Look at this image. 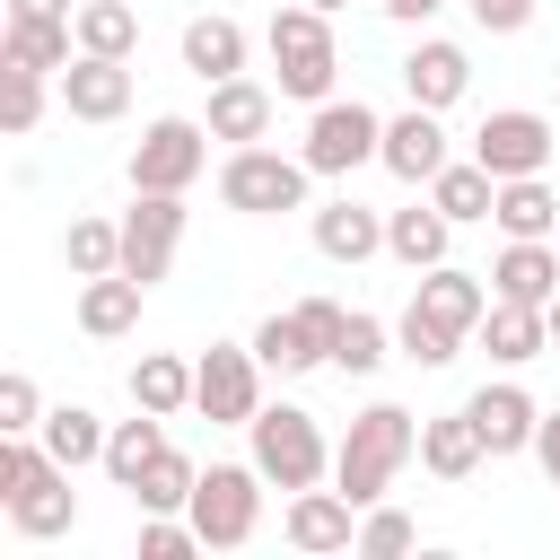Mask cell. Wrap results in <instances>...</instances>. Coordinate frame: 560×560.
I'll return each mask as SVG.
<instances>
[{
  "mask_svg": "<svg viewBox=\"0 0 560 560\" xmlns=\"http://www.w3.org/2000/svg\"><path fill=\"white\" fill-rule=\"evenodd\" d=\"M411 455H420V420H411L402 402H368V411L350 420V438L332 446V490L359 499V508H376Z\"/></svg>",
  "mask_w": 560,
  "mask_h": 560,
  "instance_id": "1",
  "label": "cell"
},
{
  "mask_svg": "<svg viewBox=\"0 0 560 560\" xmlns=\"http://www.w3.org/2000/svg\"><path fill=\"white\" fill-rule=\"evenodd\" d=\"M262 44H271V70H280V96H298V105H324V96H332L341 52H332V18H324V9H306V0L271 9Z\"/></svg>",
  "mask_w": 560,
  "mask_h": 560,
  "instance_id": "2",
  "label": "cell"
},
{
  "mask_svg": "<svg viewBox=\"0 0 560 560\" xmlns=\"http://www.w3.org/2000/svg\"><path fill=\"white\" fill-rule=\"evenodd\" d=\"M245 438H254V472H262L271 490H315V481L332 472V446H324L315 411H298V402H262V411L245 420Z\"/></svg>",
  "mask_w": 560,
  "mask_h": 560,
  "instance_id": "3",
  "label": "cell"
},
{
  "mask_svg": "<svg viewBox=\"0 0 560 560\" xmlns=\"http://www.w3.org/2000/svg\"><path fill=\"white\" fill-rule=\"evenodd\" d=\"M306 158H280V149H228V166H219V201L228 210H245V219H280V210H306Z\"/></svg>",
  "mask_w": 560,
  "mask_h": 560,
  "instance_id": "4",
  "label": "cell"
},
{
  "mask_svg": "<svg viewBox=\"0 0 560 560\" xmlns=\"http://www.w3.org/2000/svg\"><path fill=\"white\" fill-rule=\"evenodd\" d=\"M184 516L201 525V551H245L254 525H262V472L254 464H210Z\"/></svg>",
  "mask_w": 560,
  "mask_h": 560,
  "instance_id": "5",
  "label": "cell"
},
{
  "mask_svg": "<svg viewBox=\"0 0 560 560\" xmlns=\"http://www.w3.org/2000/svg\"><path fill=\"white\" fill-rule=\"evenodd\" d=\"M201 166H210V122L158 114V122L140 131V149H131V192H192Z\"/></svg>",
  "mask_w": 560,
  "mask_h": 560,
  "instance_id": "6",
  "label": "cell"
},
{
  "mask_svg": "<svg viewBox=\"0 0 560 560\" xmlns=\"http://www.w3.org/2000/svg\"><path fill=\"white\" fill-rule=\"evenodd\" d=\"M192 411L219 420V429H245L262 411V359H254V341H210L192 359Z\"/></svg>",
  "mask_w": 560,
  "mask_h": 560,
  "instance_id": "7",
  "label": "cell"
},
{
  "mask_svg": "<svg viewBox=\"0 0 560 560\" xmlns=\"http://www.w3.org/2000/svg\"><path fill=\"white\" fill-rule=\"evenodd\" d=\"M376 149H385V122H376L359 96H350V105H341V96H324V105H315V122H306V149H298V158H306L315 175H350V166H368Z\"/></svg>",
  "mask_w": 560,
  "mask_h": 560,
  "instance_id": "8",
  "label": "cell"
},
{
  "mask_svg": "<svg viewBox=\"0 0 560 560\" xmlns=\"http://www.w3.org/2000/svg\"><path fill=\"white\" fill-rule=\"evenodd\" d=\"M551 149H560V131H551L542 114H525V105H499V114H481V131H472V158H481L499 184H508V175H542Z\"/></svg>",
  "mask_w": 560,
  "mask_h": 560,
  "instance_id": "9",
  "label": "cell"
},
{
  "mask_svg": "<svg viewBox=\"0 0 560 560\" xmlns=\"http://www.w3.org/2000/svg\"><path fill=\"white\" fill-rule=\"evenodd\" d=\"M175 245H184V192H140L122 210V271L140 289H158L166 262H175Z\"/></svg>",
  "mask_w": 560,
  "mask_h": 560,
  "instance_id": "10",
  "label": "cell"
},
{
  "mask_svg": "<svg viewBox=\"0 0 560 560\" xmlns=\"http://www.w3.org/2000/svg\"><path fill=\"white\" fill-rule=\"evenodd\" d=\"M280 534H289V551H306V560L359 551V499H341V490H289Z\"/></svg>",
  "mask_w": 560,
  "mask_h": 560,
  "instance_id": "11",
  "label": "cell"
},
{
  "mask_svg": "<svg viewBox=\"0 0 560 560\" xmlns=\"http://www.w3.org/2000/svg\"><path fill=\"white\" fill-rule=\"evenodd\" d=\"M402 88H411V105L446 114V105L472 88V52H464V44H446V35H420V44L402 52Z\"/></svg>",
  "mask_w": 560,
  "mask_h": 560,
  "instance_id": "12",
  "label": "cell"
},
{
  "mask_svg": "<svg viewBox=\"0 0 560 560\" xmlns=\"http://www.w3.org/2000/svg\"><path fill=\"white\" fill-rule=\"evenodd\" d=\"M61 105H70V122H122L131 70H122L114 52H79V61L61 70Z\"/></svg>",
  "mask_w": 560,
  "mask_h": 560,
  "instance_id": "13",
  "label": "cell"
},
{
  "mask_svg": "<svg viewBox=\"0 0 560 560\" xmlns=\"http://www.w3.org/2000/svg\"><path fill=\"white\" fill-rule=\"evenodd\" d=\"M490 298L551 306V298H560V254H551V236H508V254L490 262Z\"/></svg>",
  "mask_w": 560,
  "mask_h": 560,
  "instance_id": "14",
  "label": "cell"
},
{
  "mask_svg": "<svg viewBox=\"0 0 560 560\" xmlns=\"http://www.w3.org/2000/svg\"><path fill=\"white\" fill-rule=\"evenodd\" d=\"M411 306H420V315H438L446 332H464V341H472V332H481V315H490V289H481L472 271H455V262H429V271L411 280Z\"/></svg>",
  "mask_w": 560,
  "mask_h": 560,
  "instance_id": "15",
  "label": "cell"
},
{
  "mask_svg": "<svg viewBox=\"0 0 560 560\" xmlns=\"http://www.w3.org/2000/svg\"><path fill=\"white\" fill-rule=\"evenodd\" d=\"M464 411H472V429H481V446H490V455H525V446H534V429H542V402H534L525 385H481Z\"/></svg>",
  "mask_w": 560,
  "mask_h": 560,
  "instance_id": "16",
  "label": "cell"
},
{
  "mask_svg": "<svg viewBox=\"0 0 560 560\" xmlns=\"http://www.w3.org/2000/svg\"><path fill=\"white\" fill-rule=\"evenodd\" d=\"M376 166H385V175H402V184H429V175L446 166V131H438V114H429V105L394 114V122H385V149H376Z\"/></svg>",
  "mask_w": 560,
  "mask_h": 560,
  "instance_id": "17",
  "label": "cell"
},
{
  "mask_svg": "<svg viewBox=\"0 0 560 560\" xmlns=\"http://www.w3.org/2000/svg\"><path fill=\"white\" fill-rule=\"evenodd\" d=\"M201 122H210V140H228V149H254V140L271 131V88L236 70V79H219V88H210V114H201Z\"/></svg>",
  "mask_w": 560,
  "mask_h": 560,
  "instance_id": "18",
  "label": "cell"
},
{
  "mask_svg": "<svg viewBox=\"0 0 560 560\" xmlns=\"http://www.w3.org/2000/svg\"><path fill=\"white\" fill-rule=\"evenodd\" d=\"M315 254H324V262H368V254H385V219L341 192V201L315 210Z\"/></svg>",
  "mask_w": 560,
  "mask_h": 560,
  "instance_id": "19",
  "label": "cell"
},
{
  "mask_svg": "<svg viewBox=\"0 0 560 560\" xmlns=\"http://www.w3.org/2000/svg\"><path fill=\"white\" fill-rule=\"evenodd\" d=\"M481 350H490L499 368H525V359L551 350V315H542V306H516V298H490V315H481Z\"/></svg>",
  "mask_w": 560,
  "mask_h": 560,
  "instance_id": "20",
  "label": "cell"
},
{
  "mask_svg": "<svg viewBox=\"0 0 560 560\" xmlns=\"http://www.w3.org/2000/svg\"><path fill=\"white\" fill-rule=\"evenodd\" d=\"M446 236H455V219H446L438 201L385 210V254H394L402 271H429V262H446Z\"/></svg>",
  "mask_w": 560,
  "mask_h": 560,
  "instance_id": "21",
  "label": "cell"
},
{
  "mask_svg": "<svg viewBox=\"0 0 560 560\" xmlns=\"http://www.w3.org/2000/svg\"><path fill=\"white\" fill-rule=\"evenodd\" d=\"M140 280L131 271H96L88 289H79V332H96V341H122L131 324H140Z\"/></svg>",
  "mask_w": 560,
  "mask_h": 560,
  "instance_id": "22",
  "label": "cell"
},
{
  "mask_svg": "<svg viewBox=\"0 0 560 560\" xmlns=\"http://www.w3.org/2000/svg\"><path fill=\"white\" fill-rule=\"evenodd\" d=\"M481 429H472V411H446V420H420V464L438 472V481H472L481 472Z\"/></svg>",
  "mask_w": 560,
  "mask_h": 560,
  "instance_id": "23",
  "label": "cell"
},
{
  "mask_svg": "<svg viewBox=\"0 0 560 560\" xmlns=\"http://www.w3.org/2000/svg\"><path fill=\"white\" fill-rule=\"evenodd\" d=\"M0 61H26V70H70V61H79V26H70V18H9Z\"/></svg>",
  "mask_w": 560,
  "mask_h": 560,
  "instance_id": "24",
  "label": "cell"
},
{
  "mask_svg": "<svg viewBox=\"0 0 560 560\" xmlns=\"http://www.w3.org/2000/svg\"><path fill=\"white\" fill-rule=\"evenodd\" d=\"M184 70H192L201 88L236 79V70H245V26H236V18H192V26H184Z\"/></svg>",
  "mask_w": 560,
  "mask_h": 560,
  "instance_id": "25",
  "label": "cell"
},
{
  "mask_svg": "<svg viewBox=\"0 0 560 560\" xmlns=\"http://www.w3.org/2000/svg\"><path fill=\"white\" fill-rule=\"evenodd\" d=\"M429 201L464 228V219H490V201H499V175L481 166V158H446L438 175H429Z\"/></svg>",
  "mask_w": 560,
  "mask_h": 560,
  "instance_id": "26",
  "label": "cell"
},
{
  "mask_svg": "<svg viewBox=\"0 0 560 560\" xmlns=\"http://www.w3.org/2000/svg\"><path fill=\"white\" fill-rule=\"evenodd\" d=\"M490 219H499L508 236H551V228H560V192H551L542 175H508L499 201H490Z\"/></svg>",
  "mask_w": 560,
  "mask_h": 560,
  "instance_id": "27",
  "label": "cell"
},
{
  "mask_svg": "<svg viewBox=\"0 0 560 560\" xmlns=\"http://www.w3.org/2000/svg\"><path fill=\"white\" fill-rule=\"evenodd\" d=\"M131 402L175 420V411L192 402V359H175V350H140V359H131Z\"/></svg>",
  "mask_w": 560,
  "mask_h": 560,
  "instance_id": "28",
  "label": "cell"
},
{
  "mask_svg": "<svg viewBox=\"0 0 560 560\" xmlns=\"http://www.w3.org/2000/svg\"><path fill=\"white\" fill-rule=\"evenodd\" d=\"M35 438L52 446V464H70V472H79V464H105V438H114V429H105L88 402H61V411H44V429H35Z\"/></svg>",
  "mask_w": 560,
  "mask_h": 560,
  "instance_id": "29",
  "label": "cell"
},
{
  "mask_svg": "<svg viewBox=\"0 0 560 560\" xmlns=\"http://www.w3.org/2000/svg\"><path fill=\"white\" fill-rule=\"evenodd\" d=\"M166 455V411H140V420H114V438H105V472L131 490L149 464Z\"/></svg>",
  "mask_w": 560,
  "mask_h": 560,
  "instance_id": "30",
  "label": "cell"
},
{
  "mask_svg": "<svg viewBox=\"0 0 560 560\" xmlns=\"http://www.w3.org/2000/svg\"><path fill=\"white\" fill-rule=\"evenodd\" d=\"M254 359H262L271 376H306V368H324V350L306 341L298 306H289V315H262V324H254Z\"/></svg>",
  "mask_w": 560,
  "mask_h": 560,
  "instance_id": "31",
  "label": "cell"
},
{
  "mask_svg": "<svg viewBox=\"0 0 560 560\" xmlns=\"http://www.w3.org/2000/svg\"><path fill=\"white\" fill-rule=\"evenodd\" d=\"M192 490H201V464H192V455H175V446H166V455L131 481L140 516H175V508H192Z\"/></svg>",
  "mask_w": 560,
  "mask_h": 560,
  "instance_id": "32",
  "label": "cell"
},
{
  "mask_svg": "<svg viewBox=\"0 0 560 560\" xmlns=\"http://www.w3.org/2000/svg\"><path fill=\"white\" fill-rule=\"evenodd\" d=\"M61 262H70L79 280H96V271H122V219H70V236H61Z\"/></svg>",
  "mask_w": 560,
  "mask_h": 560,
  "instance_id": "33",
  "label": "cell"
},
{
  "mask_svg": "<svg viewBox=\"0 0 560 560\" xmlns=\"http://www.w3.org/2000/svg\"><path fill=\"white\" fill-rule=\"evenodd\" d=\"M79 52H114V61H131V44H140V18L122 9V0H79Z\"/></svg>",
  "mask_w": 560,
  "mask_h": 560,
  "instance_id": "34",
  "label": "cell"
},
{
  "mask_svg": "<svg viewBox=\"0 0 560 560\" xmlns=\"http://www.w3.org/2000/svg\"><path fill=\"white\" fill-rule=\"evenodd\" d=\"M35 122H44V70L0 61V131H9V140H26Z\"/></svg>",
  "mask_w": 560,
  "mask_h": 560,
  "instance_id": "35",
  "label": "cell"
},
{
  "mask_svg": "<svg viewBox=\"0 0 560 560\" xmlns=\"http://www.w3.org/2000/svg\"><path fill=\"white\" fill-rule=\"evenodd\" d=\"M394 350H402L411 368H446V359L464 350V332H446L438 315H420V306H402V324H394Z\"/></svg>",
  "mask_w": 560,
  "mask_h": 560,
  "instance_id": "36",
  "label": "cell"
},
{
  "mask_svg": "<svg viewBox=\"0 0 560 560\" xmlns=\"http://www.w3.org/2000/svg\"><path fill=\"white\" fill-rule=\"evenodd\" d=\"M385 359H394V332H385L376 315H350V324H341V350H332V368H341V376H376Z\"/></svg>",
  "mask_w": 560,
  "mask_h": 560,
  "instance_id": "37",
  "label": "cell"
},
{
  "mask_svg": "<svg viewBox=\"0 0 560 560\" xmlns=\"http://www.w3.org/2000/svg\"><path fill=\"white\" fill-rule=\"evenodd\" d=\"M411 542H420V525H411L402 508H385V499L359 508V560H402Z\"/></svg>",
  "mask_w": 560,
  "mask_h": 560,
  "instance_id": "38",
  "label": "cell"
},
{
  "mask_svg": "<svg viewBox=\"0 0 560 560\" xmlns=\"http://www.w3.org/2000/svg\"><path fill=\"white\" fill-rule=\"evenodd\" d=\"M26 429H44V394L26 368H9L0 376V438H26Z\"/></svg>",
  "mask_w": 560,
  "mask_h": 560,
  "instance_id": "39",
  "label": "cell"
},
{
  "mask_svg": "<svg viewBox=\"0 0 560 560\" xmlns=\"http://www.w3.org/2000/svg\"><path fill=\"white\" fill-rule=\"evenodd\" d=\"M184 551H201V525H192V516H184V525H175V516H149V525H140V560H184Z\"/></svg>",
  "mask_w": 560,
  "mask_h": 560,
  "instance_id": "40",
  "label": "cell"
},
{
  "mask_svg": "<svg viewBox=\"0 0 560 560\" xmlns=\"http://www.w3.org/2000/svg\"><path fill=\"white\" fill-rule=\"evenodd\" d=\"M298 324H306V341L324 350V368H332V350H341V324H350V306H332V298H298Z\"/></svg>",
  "mask_w": 560,
  "mask_h": 560,
  "instance_id": "41",
  "label": "cell"
},
{
  "mask_svg": "<svg viewBox=\"0 0 560 560\" xmlns=\"http://www.w3.org/2000/svg\"><path fill=\"white\" fill-rule=\"evenodd\" d=\"M464 9H472L481 35H516V26H534V0H464Z\"/></svg>",
  "mask_w": 560,
  "mask_h": 560,
  "instance_id": "42",
  "label": "cell"
},
{
  "mask_svg": "<svg viewBox=\"0 0 560 560\" xmlns=\"http://www.w3.org/2000/svg\"><path fill=\"white\" fill-rule=\"evenodd\" d=\"M534 464H542V481L560 490V411H542V429H534Z\"/></svg>",
  "mask_w": 560,
  "mask_h": 560,
  "instance_id": "43",
  "label": "cell"
},
{
  "mask_svg": "<svg viewBox=\"0 0 560 560\" xmlns=\"http://www.w3.org/2000/svg\"><path fill=\"white\" fill-rule=\"evenodd\" d=\"M376 9H385V18H402V26H429V18H438V9H455V0H376Z\"/></svg>",
  "mask_w": 560,
  "mask_h": 560,
  "instance_id": "44",
  "label": "cell"
},
{
  "mask_svg": "<svg viewBox=\"0 0 560 560\" xmlns=\"http://www.w3.org/2000/svg\"><path fill=\"white\" fill-rule=\"evenodd\" d=\"M9 18H79V0H9Z\"/></svg>",
  "mask_w": 560,
  "mask_h": 560,
  "instance_id": "45",
  "label": "cell"
},
{
  "mask_svg": "<svg viewBox=\"0 0 560 560\" xmlns=\"http://www.w3.org/2000/svg\"><path fill=\"white\" fill-rule=\"evenodd\" d=\"M542 315H551V350H560V298H551V306H542Z\"/></svg>",
  "mask_w": 560,
  "mask_h": 560,
  "instance_id": "46",
  "label": "cell"
},
{
  "mask_svg": "<svg viewBox=\"0 0 560 560\" xmlns=\"http://www.w3.org/2000/svg\"><path fill=\"white\" fill-rule=\"evenodd\" d=\"M306 9H324V18H341V9H350V0H306Z\"/></svg>",
  "mask_w": 560,
  "mask_h": 560,
  "instance_id": "47",
  "label": "cell"
}]
</instances>
